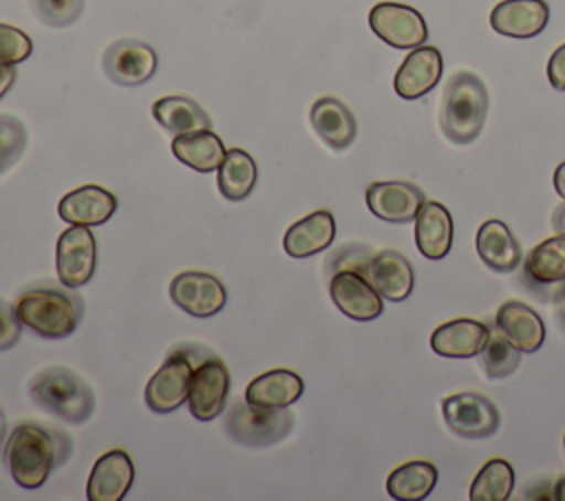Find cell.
I'll list each match as a JSON object with an SVG mask.
<instances>
[{
  "label": "cell",
  "instance_id": "obj_1",
  "mask_svg": "<svg viewBox=\"0 0 565 501\" xmlns=\"http://www.w3.org/2000/svg\"><path fill=\"white\" fill-rule=\"evenodd\" d=\"M66 441V435L40 424H18L9 433L4 446V459L15 483L26 490L40 488L49 479L53 466H62L66 461L71 452L66 448L62 450V444Z\"/></svg>",
  "mask_w": 565,
  "mask_h": 501
},
{
  "label": "cell",
  "instance_id": "obj_2",
  "mask_svg": "<svg viewBox=\"0 0 565 501\" xmlns=\"http://www.w3.org/2000/svg\"><path fill=\"white\" fill-rule=\"evenodd\" d=\"M488 104V88L481 77L470 71L455 73L444 88L439 113V126L448 141L457 146L472 143L483 130Z\"/></svg>",
  "mask_w": 565,
  "mask_h": 501
},
{
  "label": "cell",
  "instance_id": "obj_3",
  "mask_svg": "<svg viewBox=\"0 0 565 501\" xmlns=\"http://www.w3.org/2000/svg\"><path fill=\"white\" fill-rule=\"evenodd\" d=\"M29 393L38 406L71 424H84L95 411L93 388L66 366H49L35 373Z\"/></svg>",
  "mask_w": 565,
  "mask_h": 501
},
{
  "label": "cell",
  "instance_id": "obj_4",
  "mask_svg": "<svg viewBox=\"0 0 565 501\" xmlns=\"http://www.w3.org/2000/svg\"><path fill=\"white\" fill-rule=\"evenodd\" d=\"M82 300L64 289L44 287L20 296L15 302L18 320L42 338H66L82 320Z\"/></svg>",
  "mask_w": 565,
  "mask_h": 501
},
{
  "label": "cell",
  "instance_id": "obj_5",
  "mask_svg": "<svg viewBox=\"0 0 565 501\" xmlns=\"http://www.w3.org/2000/svg\"><path fill=\"white\" fill-rule=\"evenodd\" d=\"M294 426L291 413L285 408L254 406L247 399L234 404L225 415V430L243 446H271L289 435Z\"/></svg>",
  "mask_w": 565,
  "mask_h": 501
},
{
  "label": "cell",
  "instance_id": "obj_6",
  "mask_svg": "<svg viewBox=\"0 0 565 501\" xmlns=\"http://www.w3.org/2000/svg\"><path fill=\"white\" fill-rule=\"evenodd\" d=\"M446 426L466 439H486L497 433L501 417L497 404L481 393H455L441 402Z\"/></svg>",
  "mask_w": 565,
  "mask_h": 501
},
{
  "label": "cell",
  "instance_id": "obj_7",
  "mask_svg": "<svg viewBox=\"0 0 565 501\" xmlns=\"http://www.w3.org/2000/svg\"><path fill=\"white\" fill-rule=\"evenodd\" d=\"M371 31L393 49H415L428 38L424 15L399 2H380L369 13Z\"/></svg>",
  "mask_w": 565,
  "mask_h": 501
},
{
  "label": "cell",
  "instance_id": "obj_8",
  "mask_svg": "<svg viewBox=\"0 0 565 501\" xmlns=\"http://www.w3.org/2000/svg\"><path fill=\"white\" fill-rule=\"evenodd\" d=\"M97 265V243L90 227L71 225L57 238L55 267L64 287L75 289L86 285Z\"/></svg>",
  "mask_w": 565,
  "mask_h": 501
},
{
  "label": "cell",
  "instance_id": "obj_9",
  "mask_svg": "<svg viewBox=\"0 0 565 501\" xmlns=\"http://www.w3.org/2000/svg\"><path fill=\"white\" fill-rule=\"evenodd\" d=\"M192 373L194 366L188 351L177 349L172 355H168L146 384L148 408L154 413H172L183 402H188Z\"/></svg>",
  "mask_w": 565,
  "mask_h": 501
},
{
  "label": "cell",
  "instance_id": "obj_10",
  "mask_svg": "<svg viewBox=\"0 0 565 501\" xmlns=\"http://www.w3.org/2000/svg\"><path fill=\"white\" fill-rule=\"evenodd\" d=\"M102 68L106 77L119 86H139L154 75L157 53L146 42L121 38L104 51Z\"/></svg>",
  "mask_w": 565,
  "mask_h": 501
},
{
  "label": "cell",
  "instance_id": "obj_11",
  "mask_svg": "<svg viewBox=\"0 0 565 501\" xmlns=\"http://www.w3.org/2000/svg\"><path fill=\"white\" fill-rule=\"evenodd\" d=\"M230 393V371L218 358L201 360L192 373L188 391V408L199 422H210L221 415Z\"/></svg>",
  "mask_w": 565,
  "mask_h": 501
},
{
  "label": "cell",
  "instance_id": "obj_12",
  "mask_svg": "<svg viewBox=\"0 0 565 501\" xmlns=\"http://www.w3.org/2000/svg\"><path fill=\"white\" fill-rule=\"evenodd\" d=\"M170 298L185 313L194 318H207L225 307L227 294L216 276L205 271H183L172 278Z\"/></svg>",
  "mask_w": 565,
  "mask_h": 501
},
{
  "label": "cell",
  "instance_id": "obj_13",
  "mask_svg": "<svg viewBox=\"0 0 565 501\" xmlns=\"http://www.w3.org/2000/svg\"><path fill=\"white\" fill-rule=\"evenodd\" d=\"M426 194L408 181H375L366 188L369 210L386 223H411L415 221Z\"/></svg>",
  "mask_w": 565,
  "mask_h": 501
},
{
  "label": "cell",
  "instance_id": "obj_14",
  "mask_svg": "<svg viewBox=\"0 0 565 501\" xmlns=\"http://www.w3.org/2000/svg\"><path fill=\"white\" fill-rule=\"evenodd\" d=\"M329 294L335 307L351 320H375L384 311L382 296L375 287L353 269H340L331 276Z\"/></svg>",
  "mask_w": 565,
  "mask_h": 501
},
{
  "label": "cell",
  "instance_id": "obj_15",
  "mask_svg": "<svg viewBox=\"0 0 565 501\" xmlns=\"http://www.w3.org/2000/svg\"><path fill=\"white\" fill-rule=\"evenodd\" d=\"M360 274L375 287L382 298L391 302L406 300L415 285L413 265L397 249H382L373 254Z\"/></svg>",
  "mask_w": 565,
  "mask_h": 501
},
{
  "label": "cell",
  "instance_id": "obj_16",
  "mask_svg": "<svg viewBox=\"0 0 565 501\" xmlns=\"http://www.w3.org/2000/svg\"><path fill=\"white\" fill-rule=\"evenodd\" d=\"M521 278L541 300H547L552 296L550 287L565 283V234H556L534 245L523 260Z\"/></svg>",
  "mask_w": 565,
  "mask_h": 501
},
{
  "label": "cell",
  "instance_id": "obj_17",
  "mask_svg": "<svg viewBox=\"0 0 565 501\" xmlns=\"http://www.w3.org/2000/svg\"><path fill=\"white\" fill-rule=\"evenodd\" d=\"M444 73V57L435 46H415L395 73V93L404 99H419L430 93Z\"/></svg>",
  "mask_w": 565,
  "mask_h": 501
},
{
  "label": "cell",
  "instance_id": "obj_18",
  "mask_svg": "<svg viewBox=\"0 0 565 501\" xmlns=\"http://www.w3.org/2000/svg\"><path fill=\"white\" fill-rule=\"evenodd\" d=\"M135 479V466L128 452L115 448L104 452L88 477L86 497L88 501H121Z\"/></svg>",
  "mask_w": 565,
  "mask_h": 501
},
{
  "label": "cell",
  "instance_id": "obj_19",
  "mask_svg": "<svg viewBox=\"0 0 565 501\" xmlns=\"http://www.w3.org/2000/svg\"><path fill=\"white\" fill-rule=\"evenodd\" d=\"M550 22V7L545 0H501L490 11V24L505 38H534Z\"/></svg>",
  "mask_w": 565,
  "mask_h": 501
},
{
  "label": "cell",
  "instance_id": "obj_20",
  "mask_svg": "<svg viewBox=\"0 0 565 501\" xmlns=\"http://www.w3.org/2000/svg\"><path fill=\"white\" fill-rule=\"evenodd\" d=\"M117 210V199L102 185H79L64 194L57 203V214L68 225H102Z\"/></svg>",
  "mask_w": 565,
  "mask_h": 501
},
{
  "label": "cell",
  "instance_id": "obj_21",
  "mask_svg": "<svg viewBox=\"0 0 565 501\" xmlns=\"http://www.w3.org/2000/svg\"><path fill=\"white\" fill-rule=\"evenodd\" d=\"M494 327L521 351L534 353L545 342V324L541 316L525 302L508 300L494 313Z\"/></svg>",
  "mask_w": 565,
  "mask_h": 501
},
{
  "label": "cell",
  "instance_id": "obj_22",
  "mask_svg": "<svg viewBox=\"0 0 565 501\" xmlns=\"http://www.w3.org/2000/svg\"><path fill=\"white\" fill-rule=\"evenodd\" d=\"M309 121L316 135L333 150H344L358 135V124L351 108L338 97H320L309 110Z\"/></svg>",
  "mask_w": 565,
  "mask_h": 501
},
{
  "label": "cell",
  "instance_id": "obj_23",
  "mask_svg": "<svg viewBox=\"0 0 565 501\" xmlns=\"http://www.w3.org/2000/svg\"><path fill=\"white\" fill-rule=\"evenodd\" d=\"M475 247L483 265L492 271L508 274L521 263V245L512 230L499 218H488L479 225Z\"/></svg>",
  "mask_w": 565,
  "mask_h": 501
},
{
  "label": "cell",
  "instance_id": "obj_24",
  "mask_svg": "<svg viewBox=\"0 0 565 501\" xmlns=\"http://www.w3.org/2000/svg\"><path fill=\"white\" fill-rule=\"evenodd\" d=\"M415 243L424 258L441 260L452 247V216L446 205L424 201L415 216Z\"/></svg>",
  "mask_w": 565,
  "mask_h": 501
},
{
  "label": "cell",
  "instance_id": "obj_25",
  "mask_svg": "<svg viewBox=\"0 0 565 501\" xmlns=\"http://www.w3.org/2000/svg\"><path fill=\"white\" fill-rule=\"evenodd\" d=\"M488 333L490 329L486 322L472 318L450 320L433 331L430 349L441 358H472L481 353Z\"/></svg>",
  "mask_w": 565,
  "mask_h": 501
},
{
  "label": "cell",
  "instance_id": "obj_26",
  "mask_svg": "<svg viewBox=\"0 0 565 501\" xmlns=\"http://www.w3.org/2000/svg\"><path fill=\"white\" fill-rule=\"evenodd\" d=\"M335 218L329 210H316L296 221L282 236V247L291 258H309L333 243Z\"/></svg>",
  "mask_w": 565,
  "mask_h": 501
},
{
  "label": "cell",
  "instance_id": "obj_27",
  "mask_svg": "<svg viewBox=\"0 0 565 501\" xmlns=\"http://www.w3.org/2000/svg\"><path fill=\"white\" fill-rule=\"evenodd\" d=\"M305 391L302 377L289 369H274L254 377L245 388V399L254 406L285 408Z\"/></svg>",
  "mask_w": 565,
  "mask_h": 501
},
{
  "label": "cell",
  "instance_id": "obj_28",
  "mask_svg": "<svg viewBox=\"0 0 565 501\" xmlns=\"http://www.w3.org/2000/svg\"><path fill=\"white\" fill-rule=\"evenodd\" d=\"M152 117L163 130L172 132L174 137L212 128L207 113L194 99L183 95H170V97L157 99L152 104Z\"/></svg>",
  "mask_w": 565,
  "mask_h": 501
},
{
  "label": "cell",
  "instance_id": "obj_29",
  "mask_svg": "<svg viewBox=\"0 0 565 501\" xmlns=\"http://www.w3.org/2000/svg\"><path fill=\"white\" fill-rule=\"evenodd\" d=\"M225 152L227 150L221 137H216L212 130H196L188 135H177L172 139V154L188 168L203 174L218 170Z\"/></svg>",
  "mask_w": 565,
  "mask_h": 501
},
{
  "label": "cell",
  "instance_id": "obj_30",
  "mask_svg": "<svg viewBox=\"0 0 565 501\" xmlns=\"http://www.w3.org/2000/svg\"><path fill=\"white\" fill-rule=\"evenodd\" d=\"M258 179V168L252 154H247L241 148H232L225 152L221 166H218V190L230 201H241L249 196Z\"/></svg>",
  "mask_w": 565,
  "mask_h": 501
},
{
  "label": "cell",
  "instance_id": "obj_31",
  "mask_svg": "<svg viewBox=\"0 0 565 501\" xmlns=\"http://www.w3.org/2000/svg\"><path fill=\"white\" fill-rule=\"evenodd\" d=\"M437 483V468L430 461H408L397 466L386 479L388 497L397 501L426 499Z\"/></svg>",
  "mask_w": 565,
  "mask_h": 501
},
{
  "label": "cell",
  "instance_id": "obj_32",
  "mask_svg": "<svg viewBox=\"0 0 565 501\" xmlns=\"http://www.w3.org/2000/svg\"><path fill=\"white\" fill-rule=\"evenodd\" d=\"M512 490V466L505 459H490L470 483V501H508Z\"/></svg>",
  "mask_w": 565,
  "mask_h": 501
},
{
  "label": "cell",
  "instance_id": "obj_33",
  "mask_svg": "<svg viewBox=\"0 0 565 501\" xmlns=\"http://www.w3.org/2000/svg\"><path fill=\"white\" fill-rule=\"evenodd\" d=\"M488 340L479 353L481 366L490 380H501L516 371L521 362V351L494 327V322L488 324Z\"/></svg>",
  "mask_w": 565,
  "mask_h": 501
},
{
  "label": "cell",
  "instance_id": "obj_34",
  "mask_svg": "<svg viewBox=\"0 0 565 501\" xmlns=\"http://www.w3.org/2000/svg\"><path fill=\"white\" fill-rule=\"evenodd\" d=\"M26 148V128L11 115H0V174L7 172Z\"/></svg>",
  "mask_w": 565,
  "mask_h": 501
},
{
  "label": "cell",
  "instance_id": "obj_35",
  "mask_svg": "<svg viewBox=\"0 0 565 501\" xmlns=\"http://www.w3.org/2000/svg\"><path fill=\"white\" fill-rule=\"evenodd\" d=\"M29 4L38 20L53 29L73 24L84 11V0H29Z\"/></svg>",
  "mask_w": 565,
  "mask_h": 501
},
{
  "label": "cell",
  "instance_id": "obj_36",
  "mask_svg": "<svg viewBox=\"0 0 565 501\" xmlns=\"http://www.w3.org/2000/svg\"><path fill=\"white\" fill-rule=\"evenodd\" d=\"M31 51L33 44L24 31L0 22V62L20 64L31 55Z\"/></svg>",
  "mask_w": 565,
  "mask_h": 501
},
{
  "label": "cell",
  "instance_id": "obj_37",
  "mask_svg": "<svg viewBox=\"0 0 565 501\" xmlns=\"http://www.w3.org/2000/svg\"><path fill=\"white\" fill-rule=\"evenodd\" d=\"M22 333V322L15 316V307L0 298V351H9Z\"/></svg>",
  "mask_w": 565,
  "mask_h": 501
},
{
  "label": "cell",
  "instance_id": "obj_38",
  "mask_svg": "<svg viewBox=\"0 0 565 501\" xmlns=\"http://www.w3.org/2000/svg\"><path fill=\"white\" fill-rule=\"evenodd\" d=\"M547 79L556 90H565V44H561L547 60Z\"/></svg>",
  "mask_w": 565,
  "mask_h": 501
},
{
  "label": "cell",
  "instance_id": "obj_39",
  "mask_svg": "<svg viewBox=\"0 0 565 501\" xmlns=\"http://www.w3.org/2000/svg\"><path fill=\"white\" fill-rule=\"evenodd\" d=\"M552 305H554V320L565 331V283H561L552 294Z\"/></svg>",
  "mask_w": 565,
  "mask_h": 501
},
{
  "label": "cell",
  "instance_id": "obj_40",
  "mask_svg": "<svg viewBox=\"0 0 565 501\" xmlns=\"http://www.w3.org/2000/svg\"><path fill=\"white\" fill-rule=\"evenodd\" d=\"M13 82H15V66L0 62V99L9 93Z\"/></svg>",
  "mask_w": 565,
  "mask_h": 501
},
{
  "label": "cell",
  "instance_id": "obj_41",
  "mask_svg": "<svg viewBox=\"0 0 565 501\" xmlns=\"http://www.w3.org/2000/svg\"><path fill=\"white\" fill-rule=\"evenodd\" d=\"M552 227L556 234H565V201L554 207V214H552Z\"/></svg>",
  "mask_w": 565,
  "mask_h": 501
},
{
  "label": "cell",
  "instance_id": "obj_42",
  "mask_svg": "<svg viewBox=\"0 0 565 501\" xmlns=\"http://www.w3.org/2000/svg\"><path fill=\"white\" fill-rule=\"evenodd\" d=\"M554 190L565 201V161L558 163L554 170Z\"/></svg>",
  "mask_w": 565,
  "mask_h": 501
},
{
  "label": "cell",
  "instance_id": "obj_43",
  "mask_svg": "<svg viewBox=\"0 0 565 501\" xmlns=\"http://www.w3.org/2000/svg\"><path fill=\"white\" fill-rule=\"evenodd\" d=\"M552 499L554 501H565V477H561L554 488H552Z\"/></svg>",
  "mask_w": 565,
  "mask_h": 501
},
{
  "label": "cell",
  "instance_id": "obj_44",
  "mask_svg": "<svg viewBox=\"0 0 565 501\" xmlns=\"http://www.w3.org/2000/svg\"><path fill=\"white\" fill-rule=\"evenodd\" d=\"M4 433H7V419H4V413H2V408H0V441H2Z\"/></svg>",
  "mask_w": 565,
  "mask_h": 501
},
{
  "label": "cell",
  "instance_id": "obj_45",
  "mask_svg": "<svg viewBox=\"0 0 565 501\" xmlns=\"http://www.w3.org/2000/svg\"><path fill=\"white\" fill-rule=\"evenodd\" d=\"M563 448H565V437H563Z\"/></svg>",
  "mask_w": 565,
  "mask_h": 501
}]
</instances>
